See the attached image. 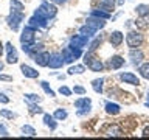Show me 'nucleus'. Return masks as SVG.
Instances as JSON below:
<instances>
[{
  "label": "nucleus",
  "instance_id": "f257e3e1",
  "mask_svg": "<svg viewBox=\"0 0 149 140\" xmlns=\"http://www.w3.org/2000/svg\"><path fill=\"white\" fill-rule=\"evenodd\" d=\"M34 14H37V16H40V17H44L47 19V20H50V19H53L56 14H58V8H56V5L53 2H44L40 5L39 8L34 11Z\"/></svg>",
  "mask_w": 149,
  "mask_h": 140
},
{
  "label": "nucleus",
  "instance_id": "f03ea898",
  "mask_svg": "<svg viewBox=\"0 0 149 140\" xmlns=\"http://www.w3.org/2000/svg\"><path fill=\"white\" fill-rule=\"evenodd\" d=\"M84 64L87 65L92 72H101L104 69V64H102L101 59H98L96 56H93V51L88 50L86 55H84Z\"/></svg>",
  "mask_w": 149,
  "mask_h": 140
},
{
  "label": "nucleus",
  "instance_id": "7ed1b4c3",
  "mask_svg": "<svg viewBox=\"0 0 149 140\" xmlns=\"http://www.w3.org/2000/svg\"><path fill=\"white\" fill-rule=\"evenodd\" d=\"M62 56H64L65 64H72L73 61H76L78 58L82 56V48H74V47L68 45L62 50Z\"/></svg>",
  "mask_w": 149,
  "mask_h": 140
},
{
  "label": "nucleus",
  "instance_id": "20e7f679",
  "mask_svg": "<svg viewBox=\"0 0 149 140\" xmlns=\"http://www.w3.org/2000/svg\"><path fill=\"white\" fill-rule=\"evenodd\" d=\"M126 44H127L129 48H138L140 45L143 44V34L138 31H129L127 34H126Z\"/></svg>",
  "mask_w": 149,
  "mask_h": 140
},
{
  "label": "nucleus",
  "instance_id": "39448f33",
  "mask_svg": "<svg viewBox=\"0 0 149 140\" xmlns=\"http://www.w3.org/2000/svg\"><path fill=\"white\" fill-rule=\"evenodd\" d=\"M22 20H23V13H17V11H11V13H9V16H8V19H6L8 27L11 28L13 31L19 30Z\"/></svg>",
  "mask_w": 149,
  "mask_h": 140
},
{
  "label": "nucleus",
  "instance_id": "423d86ee",
  "mask_svg": "<svg viewBox=\"0 0 149 140\" xmlns=\"http://www.w3.org/2000/svg\"><path fill=\"white\" fill-rule=\"evenodd\" d=\"M34 39H36V30L33 27H25L23 28V31H22V34H20V42H22V45L23 44H34Z\"/></svg>",
  "mask_w": 149,
  "mask_h": 140
},
{
  "label": "nucleus",
  "instance_id": "0eeeda50",
  "mask_svg": "<svg viewBox=\"0 0 149 140\" xmlns=\"http://www.w3.org/2000/svg\"><path fill=\"white\" fill-rule=\"evenodd\" d=\"M88 39H90L88 36L79 33V34H74L72 39H70V45L74 47V48H84V47L88 44Z\"/></svg>",
  "mask_w": 149,
  "mask_h": 140
},
{
  "label": "nucleus",
  "instance_id": "6e6552de",
  "mask_svg": "<svg viewBox=\"0 0 149 140\" xmlns=\"http://www.w3.org/2000/svg\"><path fill=\"white\" fill-rule=\"evenodd\" d=\"M120 79L123 81L124 84H130V86H140V78L137 75L130 73V72H124L120 75Z\"/></svg>",
  "mask_w": 149,
  "mask_h": 140
},
{
  "label": "nucleus",
  "instance_id": "1a4fd4ad",
  "mask_svg": "<svg viewBox=\"0 0 149 140\" xmlns=\"http://www.w3.org/2000/svg\"><path fill=\"white\" fill-rule=\"evenodd\" d=\"M47 22H48L47 19L37 16V14H33V16L30 17V20H28V25L33 27L34 30H37V28H45L47 27Z\"/></svg>",
  "mask_w": 149,
  "mask_h": 140
},
{
  "label": "nucleus",
  "instance_id": "9d476101",
  "mask_svg": "<svg viewBox=\"0 0 149 140\" xmlns=\"http://www.w3.org/2000/svg\"><path fill=\"white\" fill-rule=\"evenodd\" d=\"M50 58H51V55L48 51H40V53H37L34 56V62L39 65V67H48Z\"/></svg>",
  "mask_w": 149,
  "mask_h": 140
},
{
  "label": "nucleus",
  "instance_id": "9b49d317",
  "mask_svg": "<svg viewBox=\"0 0 149 140\" xmlns=\"http://www.w3.org/2000/svg\"><path fill=\"white\" fill-rule=\"evenodd\" d=\"M64 64H65V61H64L62 53H53V55H51V58H50L48 67L50 69H61Z\"/></svg>",
  "mask_w": 149,
  "mask_h": 140
},
{
  "label": "nucleus",
  "instance_id": "f8f14e48",
  "mask_svg": "<svg viewBox=\"0 0 149 140\" xmlns=\"http://www.w3.org/2000/svg\"><path fill=\"white\" fill-rule=\"evenodd\" d=\"M87 25H90L92 28H95V30H102V28L106 27V19H101V17H95V16H90L86 20Z\"/></svg>",
  "mask_w": 149,
  "mask_h": 140
},
{
  "label": "nucleus",
  "instance_id": "ddd939ff",
  "mask_svg": "<svg viewBox=\"0 0 149 140\" xmlns=\"http://www.w3.org/2000/svg\"><path fill=\"white\" fill-rule=\"evenodd\" d=\"M129 58H130V62H132L134 65H140V62L144 59V53L140 48H130Z\"/></svg>",
  "mask_w": 149,
  "mask_h": 140
},
{
  "label": "nucleus",
  "instance_id": "4468645a",
  "mask_svg": "<svg viewBox=\"0 0 149 140\" xmlns=\"http://www.w3.org/2000/svg\"><path fill=\"white\" fill-rule=\"evenodd\" d=\"M5 47H6V51H8V56H6V62H8V64H16L17 61H19V56H17V50H16V48H14V47H13V44H11V42H8V44L5 45Z\"/></svg>",
  "mask_w": 149,
  "mask_h": 140
},
{
  "label": "nucleus",
  "instance_id": "2eb2a0df",
  "mask_svg": "<svg viewBox=\"0 0 149 140\" xmlns=\"http://www.w3.org/2000/svg\"><path fill=\"white\" fill-rule=\"evenodd\" d=\"M20 70H22L23 76H26V78H31V79L39 78V72H37L36 69L30 67V65H26V64H22V65H20Z\"/></svg>",
  "mask_w": 149,
  "mask_h": 140
},
{
  "label": "nucleus",
  "instance_id": "dca6fc26",
  "mask_svg": "<svg viewBox=\"0 0 149 140\" xmlns=\"http://www.w3.org/2000/svg\"><path fill=\"white\" fill-rule=\"evenodd\" d=\"M42 47H44L42 44H37V45H36V44H23V45H22V50L25 51L26 55H30V56H33V58H34V56L37 55V50H40Z\"/></svg>",
  "mask_w": 149,
  "mask_h": 140
},
{
  "label": "nucleus",
  "instance_id": "f3484780",
  "mask_svg": "<svg viewBox=\"0 0 149 140\" xmlns=\"http://www.w3.org/2000/svg\"><path fill=\"white\" fill-rule=\"evenodd\" d=\"M123 39H124V36H123L121 31H112L110 36H109V42L113 47H120L121 42H123Z\"/></svg>",
  "mask_w": 149,
  "mask_h": 140
},
{
  "label": "nucleus",
  "instance_id": "a211bd4d",
  "mask_svg": "<svg viewBox=\"0 0 149 140\" xmlns=\"http://www.w3.org/2000/svg\"><path fill=\"white\" fill-rule=\"evenodd\" d=\"M124 65V58H121V56L118 55H115V56H112V58L109 59V67L112 70H118L121 69Z\"/></svg>",
  "mask_w": 149,
  "mask_h": 140
},
{
  "label": "nucleus",
  "instance_id": "6ab92c4d",
  "mask_svg": "<svg viewBox=\"0 0 149 140\" xmlns=\"http://www.w3.org/2000/svg\"><path fill=\"white\" fill-rule=\"evenodd\" d=\"M104 134L107 135V137H120V135H123V131L120 129V126L116 125H110L109 128H107L104 131Z\"/></svg>",
  "mask_w": 149,
  "mask_h": 140
},
{
  "label": "nucleus",
  "instance_id": "aec40b11",
  "mask_svg": "<svg viewBox=\"0 0 149 140\" xmlns=\"http://www.w3.org/2000/svg\"><path fill=\"white\" fill-rule=\"evenodd\" d=\"M74 107L76 109H86V107H92V100L87 97H82V98H78L74 101Z\"/></svg>",
  "mask_w": 149,
  "mask_h": 140
},
{
  "label": "nucleus",
  "instance_id": "412c9836",
  "mask_svg": "<svg viewBox=\"0 0 149 140\" xmlns=\"http://www.w3.org/2000/svg\"><path fill=\"white\" fill-rule=\"evenodd\" d=\"M121 111L120 104H116V103H106V112L109 115H118Z\"/></svg>",
  "mask_w": 149,
  "mask_h": 140
},
{
  "label": "nucleus",
  "instance_id": "4be33fe9",
  "mask_svg": "<svg viewBox=\"0 0 149 140\" xmlns=\"http://www.w3.org/2000/svg\"><path fill=\"white\" fill-rule=\"evenodd\" d=\"M44 123H45V126H48L51 131H54L56 126H58L54 115H50V114H44Z\"/></svg>",
  "mask_w": 149,
  "mask_h": 140
},
{
  "label": "nucleus",
  "instance_id": "5701e85b",
  "mask_svg": "<svg viewBox=\"0 0 149 140\" xmlns=\"http://www.w3.org/2000/svg\"><path fill=\"white\" fill-rule=\"evenodd\" d=\"M135 13L138 14V17H146V16H149V6L144 3H140L135 8Z\"/></svg>",
  "mask_w": 149,
  "mask_h": 140
},
{
  "label": "nucleus",
  "instance_id": "b1692460",
  "mask_svg": "<svg viewBox=\"0 0 149 140\" xmlns=\"http://www.w3.org/2000/svg\"><path fill=\"white\" fill-rule=\"evenodd\" d=\"M138 73H140L141 78H144V79L149 81V62H144L141 65H138Z\"/></svg>",
  "mask_w": 149,
  "mask_h": 140
},
{
  "label": "nucleus",
  "instance_id": "393cba45",
  "mask_svg": "<svg viewBox=\"0 0 149 140\" xmlns=\"http://www.w3.org/2000/svg\"><path fill=\"white\" fill-rule=\"evenodd\" d=\"M113 6H115L113 0H102V2L100 3V9H102V11H107V13L113 11Z\"/></svg>",
  "mask_w": 149,
  "mask_h": 140
},
{
  "label": "nucleus",
  "instance_id": "a878e982",
  "mask_svg": "<svg viewBox=\"0 0 149 140\" xmlns=\"http://www.w3.org/2000/svg\"><path fill=\"white\" fill-rule=\"evenodd\" d=\"M79 33L81 34H86V36H88V37H92V36H95V33H96V30L95 28H92L90 25H82L81 28H79Z\"/></svg>",
  "mask_w": 149,
  "mask_h": 140
},
{
  "label": "nucleus",
  "instance_id": "bb28decb",
  "mask_svg": "<svg viewBox=\"0 0 149 140\" xmlns=\"http://www.w3.org/2000/svg\"><path fill=\"white\" fill-rule=\"evenodd\" d=\"M84 72H86V67L81 65V64H74L68 69V75H81Z\"/></svg>",
  "mask_w": 149,
  "mask_h": 140
},
{
  "label": "nucleus",
  "instance_id": "cd10ccee",
  "mask_svg": "<svg viewBox=\"0 0 149 140\" xmlns=\"http://www.w3.org/2000/svg\"><path fill=\"white\" fill-rule=\"evenodd\" d=\"M102 84H104V79H102V78L93 79V81H92V89L96 93H102Z\"/></svg>",
  "mask_w": 149,
  "mask_h": 140
},
{
  "label": "nucleus",
  "instance_id": "c85d7f7f",
  "mask_svg": "<svg viewBox=\"0 0 149 140\" xmlns=\"http://www.w3.org/2000/svg\"><path fill=\"white\" fill-rule=\"evenodd\" d=\"M148 17H140L138 20H135V25H137V28H140V30H148L149 28V22H148Z\"/></svg>",
  "mask_w": 149,
  "mask_h": 140
},
{
  "label": "nucleus",
  "instance_id": "c756f323",
  "mask_svg": "<svg viewBox=\"0 0 149 140\" xmlns=\"http://www.w3.org/2000/svg\"><path fill=\"white\" fill-rule=\"evenodd\" d=\"M90 16H95V17H101V19H109L110 17V13L107 11H102V9H92L90 11Z\"/></svg>",
  "mask_w": 149,
  "mask_h": 140
},
{
  "label": "nucleus",
  "instance_id": "7c9ffc66",
  "mask_svg": "<svg viewBox=\"0 0 149 140\" xmlns=\"http://www.w3.org/2000/svg\"><path fill=\"white\" fill-rule=\"evenodd\" d=\"M11 11H17V13H23V3H20L19 0H11L9 2Z\"/></svg>",
  "mask_w": 149,
  "mask_h": 140
},
{
  "label": "nucleus",
  "instance_id": "2f4dec72",
  "mask_svg": "<svg viewBox=\"0 0 149 140\" xmlns=\"http://www.w3.org/2000/svg\"><path fill=\"white\" fill-rule=\"evenodd\" d=\"M40 87L44 89V92L47 93V95H50V97H56V92L50 87V84L47 83V81H40Z\"/></svg>",
  "mask_w": 149,
  "mask_h": 140
},
{
  "label": "nucleus",
  "instance_id": "473e14b6",
  "mask_svg": "<svg viewBox=\"0 0 149 140\" xmlns=\"http://www.w3.org/2000/svg\"><path fill=\"white\" fill-rule=\"evenodd\" d=\"M22 132L25 134V135H30V137H34V135H37V134H36V129L33 128V126H30V125H23V126H22Z\"/></svg>",
  "mask_w": 149,
  "mask_h": 140
},
{
  "label": "nucleus",
  "instance_id": "72a5a7b5",
  "mask_svg": "<svg viewBox=\"0 0 149 140\" xmlns=\"http://www.w3.org/2000/svg\"><path fill=\"white\" fill-rule=\"evenodd\" d=\"M25 100L28 103H40L42 101V97H39L37 93H26L25 95Z\"/></svg>",
  "mask_w": 149,
  "mask_h": 140
},
{
  "label": "nucleus",
  "instance_id": "f704fd0d",
  "mask_svg": "<svg viewBox=\"0 0 149 140\" xmlns=\"http://www.w3.org/2000/svg\"><path fill=\"white\" fill-rule=\"evenodd\" d=\"M101 42H102V37H101V36H100V37H95V39H93L90 44H88V50H90V51H95L98 47L101 45Z\"/></svg>",
  "mask_w": 149,
  "mask_h": 140
},
{
  "label": "nucleus",
  "instance_id": "c9c22d12",
  "mask_svg": "<svg viewBox=\"0 0 149 140\" xmlns=\"http://www.w3.org/2000/svg\"><path fill=\"white\" fill-rule=\"evenodd\" d=\"M53 115H54L56 120H65L68 117V114H67V111H65V109H56Z\"/></svg>",
  "mask_w": 149,
  "mask_h": 140
},
{
  "label": "nucleus",
  "instance_id": "e433bc0d",
  "mask_svg": "<svg viewBox=\"0 0 149 140\" xmlns=\"http://www.w3.org/2000/svg\"><path fill=\"white\" fill-rule=\"evenodd\" d=\"M28 107H30V114H42V112H44V109H42L40 106H37L36 103H30V104H28Z\"/></svg>",
  "mask_w": 149,
  "mask_h": 140
},
{
  "label": "nucleus",
  "instance_id": "4c0bfd02",
  "mask_svg": "<svg viewBox=\"0 0 149 140\" xmlns=\"http://www.w3.org/2000/svg\"><path fill=\"white\" fill-rule=\"evenodd\" d=\"M72 89H68L67 86H61L59 87V93H61V95H64V97H70V95H72Z\"/></svg>",
  "mask_w": 149,
  "mask_h": 140
},
{
  "label": "nucleus",
  "instance_id": "58836bf2",
  "mask_svg": "<svg viewBox=\"0 0 149 140\" xmlns=\"http://www.w3.org/2000/svg\"><path fill=\"white\" fill-rule=\"evenodd\" d=\"M0 115L5 117V118H14V117H16L11 111H8V109H2V111H0Z\"/></svg>",
  "mask_w": 149,
  "mask_h": 140
},
{
  "label": "nucleus",
  "instance_id": "ea45409f",
  "mask_svg": "<svg viewBox=\"0 0 149 140\" xmlns=\"http://www.w3.org/2000/svg\"><path fill=\"white\" fill-rule=\"evenodd\" d=\"M73 92L78 93V95H84V93H86V89H84L82 86H74L73 87Z\"/></svg>",
  "mask_w": 149,
  "mask_h": 140
},
{
  "label": "nucleus",
  "instance_id": "a19ab883",
  "mask_svg": "<svg viewBox=\"0 0 149 140\" xmlns=\"http://www.w3.org/2000/svg\"><path fill=\"white\" fill-rule=\"evenodd\" d=\"M0 103H3V104H8V103H9V98L5 95V93H0Z\"/></svg>",
  "mask_w": 149,
  "mask_h": 140
},
{
  "label": "nucleus",
  "instance_id": "79ce46f5",
  "mask_svg": "<svg viewBox=\"0 0 149 140\" xmlns=\"http://www.w3.org/2000/svg\"><path fill=\"white\" fill-rule=\"evenodd\" d=\"M0 135H3V137H8V131L6 129H5V126L3 125H0Z\"/></svg>",
  "mask_w": 149,
  "mask_h": 140
},
{
  "label": "nucleus",
  "instance_id": "37998d69",
  "mask_svg": "<svg viewBox=\"0 0 149 140\" xmlns=\"http://www.w3.org/2000/svg\"><path fill=\"white\" fill-rule=\"evenodd\" d=\"M90 109H92V107H86V109H79V111H78V115H86V114H88V112H90Z\"/></svg>",
  "mask_w": 149,
  "mask_h": 140
},
{
  "label": "nucleus",
  "instance_id": "c03bdc74",
  "mask_svg": "<svg viewBox=\"0 0 149 140\" xmlns=\"http://www.w3.org/2000/svg\"><path fill=\"white\" fill-rule=\"evenodd\" d=\"M0 81H13V78L9 75H0Z\"/></svg>",
  "mask_w": 149,
  "mask_h": 140
},
{
  "label": "nucleus",
  "instance_id": "a18cd8bd",
  "mask_svg": "<svg viewBox=\"0 0 149 140\" xmlns=\"http://www.w3.org/2000/svg\"><path fill=\"white\" fill-rule=\"evenodd\" d=\"M141 135H143V137H149V126H146V128L143 129V134Z\"/></svg>",
  "mask_w": 149,
  "mask_h": 140
},
{
  "label": "nucleus",
  "instance_id": "49530a36",
  "mask_svg": "<svg viewBox=\"0 0 149 140\" xmlns=\"http://www.w3.org/2000/svg\"><path fill=\"white\" fill-rule=\"evenodd\" d=\"M50 2H53L54 5H62V3L67 2V0H50Z\"/></svg>",
  "mask_w": 149,
  "mask_h": 140
},
{
  "label": "nucleus",
  "instance_id": "de8ad7c7",
  "mask_svg": "<svg viewBox=\"0 0 149 140\" xmlns=\"http://www.w3.org/2000/svg\"><path fill=\"white\" fill-rule=\"evenodd\" d=\"M3 53V44H2V41H0V56H2Z\"/></svg>",
  "mask_w": 149,
  "mask_h": 140
},
{
  "label": "nucleus",
  "instance_id": "09e8293b",
  "mask_svg": "<svg viewBox=\"0 0 149 140\" xmlns=\"http://www.w3.org/2000/svg\"><path fill=\"white\" fill-rule=\"evenodd\" d=\"M118 5L121 6V5H124V0H118Z\"/></svg>",
  "mask_w": 149,
  "mask_h": 140
},
{
  "label": "nucleus",
  "instance_id": "8fccbe9b",
  "mask_svg": "<svg viewBox=\"0 0 149 140\" xmlns=\"http://www.w3.org/2000/svg\"><path fill=\"white\" fill-rule=\"evenodd\" d=\"M3 70V62H0V72Z\"/></svg>",
  "mask_w": 149,
  "mask_h": 140
},
{
  "label": "nucleus",
  "instance_id": "3c124183",
  "mask_svg": "<svg viewBox=\"0 0 149 140\" xmlns=\"http://www.w3.org/2000/svg\"><path fill=\"white\" fill-rule=\"evenodd\" d=\"M144 106H146V107H149V101H146V103H144Z\"/></svg>",
  "mask_w": 149,
  "mask_h": 140
},
{
  "label": "nucleus",
  "instance_id": "603ef678",
  "mask_svg": "<svg viewBox=\"0 0 149 140\" xmlns=\"http://www.w3.org/2000/svg\"><path fill=\"white\" fill-rule=\"evenodd\" d=\"M146 98H148V101H149V90H148V97Z\"/></svg>",
  "mask_w": 149,
  "mask_h": 140
}]
</instances>
